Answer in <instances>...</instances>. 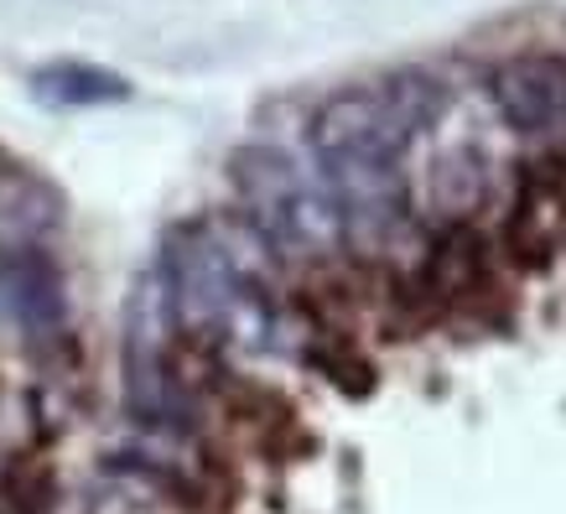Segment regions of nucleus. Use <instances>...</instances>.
Wrapping results in <instances>:
<instances>
[{"label": "nucleus", "instance_id": "nucleus-1", "mask_svg": "<svg viewBox=\"0 0 566 514\" xmlns=\"http://www.w3.org/2000/svg\"><path fill=\"white\" fill-rule=\"evenodd\" d=\"M447 104V88L421 69H400L385 84L344 88L312 115V156L344 213L348 240H385L406 219L400 156Z\"/></svg>", "mask_w": 566, "mask_h": 514}, {"label": "nucleus", "instance_id": "nucleus-2", "mask_svg": "<svg viewBox=\"0 0 566 514\" xmlns=\"http://www.w3.org/2000/svg\"><path fill=\"white\" fill-rule=\"evenodd\" d=\"M229 182L240 213L281 260H327L344 234V213L333 203L323 177H312L286 146L250 140L229 156Z\"/></svg>", "mask_w": 566, "mask_h": 514}, {"label": "nucleus", "instance_id": "nucleus-3", "mask_svg": "<svg viewBox=\"0 0 566 514\" xmlns=\"http://www.w3.org/2000/svg\"><path fill=\"white\" fill-rule=\"evenodd\" d=\"M489 104L515 136H566V57L520 52L489 73Z\"/></svg>", "mask_w": 566, "mask_h": 514}, {"label": "nucleus", "instance_id": "nucleus-4", "mask_svg": "<svg viewBox=\"0 0 566 514\" xmlns=\"http://www.w3.org/2000/svg\"><path fill=\"white\" fill-rule=\"evenodd\" d=\"M0 307L11 312V323L27 338H57V327L69 317V296H63V275H57L48 250H36V244L0 250Z\"/></svg>", "mask_w": 566, "mask_h": 514}, {"label": "nucleus", "instance_id": "nucleus-5", "mask_svg": "<svg viewBox=\"0 0 566 514\" xmlns=\"http://www.w3.org/2000/svg\"><path fill=\"white\" fill-rule=\"evenodd\" d=\"M36 104L48 109H104V104H125L136 88L130 78H120L115 69H99V63H78V57H63V63H42L27 78Z\"/></svg>", "mask_w": 566, "mask_h": 514}, {"label": "nucleus", "instance_id": "nucleus-6", "mask_svg": "<svg viewBox=\"0 0 566 514\" xmlns=\"http://www.w3.org/2000/svg\"><path fill=\"white\" fill-rule=\"evenodd\" d=\"M0 514H21V510H17V499L6 494V489H0Z\"/></svg>", "mask_w": 566, "mask_h": 514}]
</instances>
